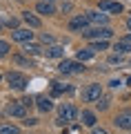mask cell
<instances>
[{
	"instance_id": "6da1fadb",
	"label": "cell",
	"mask_w": 131,
	"mask_h": 134,
	"mask_svg": "<svg viewBox=\"0 0 131 134\" xmlns=\"http://www.w3.org/2000/svg\"><path fill=\"white\" fill-rule=\"evenodd\" d=\"M82 36L87 40H109L113 36V31L109 27H91V29H84Z\"/></svg>"
},
{
	"instance_id": "7a4b0ae2",
	"label": "cell",
	"mask_w": 131,
	"mask_h": 134,
	"mask_svg": "<svg viewBox=\"0 0 131 134\" xmlns=\"http://www.w3.org/2000/svg\"><path fill=\"white\" fill-rule=\"evenodd\" d=\"M58 114H60V116H58V123H60V125H67V123H73V121H76V116H78V110H76L71 103H62Z\"/></svg>"
},
{
	"instance_id": "3957f363",
	"label": "cell",
	"mask_w": 131,
	"mask_h": 134,
	"mask_svg": "<svg viewBox=\"0 0 131 134\" xmlns=\"http://www.w3.org/2000/svg\"><path fill=\"white\" fill-rule=\"evenodd\" d=\"M82 98L87 100V103H98V100L102 98V85H98V83L87 85V90L82 92Z\"/></svg>"
},
{
	"instance_id": "277c9868",
	"label": "cell",
	"mask_w": 131,
	"mask_h": 134,
	"mask_svg": "<svg viewBox=\"0 0 131 134\" xmlns=\"http://www.w3.org/2000/svg\"><path fill=\"white\" fill-rule=\"evenodd\" d=\"M58 72L60 74H82L84 65L80 60H62L60 65H58Z\"/></svg>"
},
{
	"instance_id": "5b68a950",
	"label": "cell",
	"mask_w": 131,
	"mask_h": 134,
	"mask_svg": "<svg viewBox=\"0 0 131 134\" xmlns=\"http://www.w3.org/2000/svg\"><path fill=\"white\" fill-rule=\"evenodd\" d=\"M7 83H9V87H14V90H24L27 87V76L20 72H9L7 74Z\"/></svg>"
},
{
	"instance_id": "8992f818",
	"label": "cell",
	"mask_w": 131,
	"mask_h": 134,
	"mask_svg": "<svg viewBox=\"0 0 131 134\" xmlns=\"http://www.w3.org/2000/svg\"><path fill=\"white\" fill-rule=\"evenodd\" d=\"M7 114H9V116H20V119H24V116H27V105H24L22 100H11L9 105H7Z\"/></svg>"
},
{
	"instance_id": "52a82bcc",
	"label": "cell",
	"mask_w": 131,
	"mask_h": 134,
	"mask_svg": "<svg viewBox=\"0 0 131 134\" xmlns=\"http://www.w3.org/2000/svg\"><path fill=\"white\" fill-rule=\"evenodd\" d=\"M98 9L104 14H122V5L120 2H113V0H100Z\"/></svg>"
},
{
	"instance_id": "ba28073f",
	"label": "cell",
	"mask_w": 131,
	"mask_h": 134,
	"mask_svg": "<svg viewBox=\"0 0 131 134\" xmlns=\"http://www.w3.org/2000/svg\"><path fill=\"white\" fill-rule=\"evenodd\" d=\"M87 25H89L87 14H84V16H76V18L69 20V29H71V31H84V29H89Z\"/></svg>"
},
{
	"instance_id": "9c48e42d",
	"label": "cell",
	"mask_w": 131,
	"mask_h": 134,
	"mask_svg": "<svg viewBox=\"0 0 131 134\" xmlns=\"http://www.w3.org/2000/svg\"><path fill=\"white\" fill-rule=\"evenodd\" d=\"M87 18H89V23H93L96 27H104L109 20V14H104V11H87Z\"/></svg>"
},
{
	"instance_id": "30bf717a",
	"label": "cell",
	"mask_w": 131,
	"mask_h": 134,
	"mask_svg": "<svg viewBox=\"0 0 131 134\" xmlns=\"http://www.w3.org/2000/svg\"><path fill=\"white\" fill-rule=\"evenodd\" d=\"M113 123L120 130H131V112H120V114L113 119Z\"/></svg>"
},
{
	"instance_id": "8fae6325",
	"label": "cell",
	"mask_w": 131,
	"mask_h": 134,
	"mask_svg": "<svg viewBox=\"0 0 131 134\" xmlns=\"http://www.w3.org/2000/svg\"><path fill=\"white\" fill-rule=\"evenodd\" d=\"M36 11H38V14H42V16H53V14H56V7H53V2L42 0V2H38Z\"/></svg>"
},
{
	"instance_id": "7c38bea8",
	"label": "cell",
	"mask_w": 131,
	"mask_h": 134,
	"mask_svg": "<svg viewBox=\"0 0 131 134\" xmlns=\"http://www.w3.org/2000/svg\"><path fill=\"white\" fill-rule=\"evenodd\" d=\"M33 38V31H29V29H16L14 31V40H18V43H31Z\"/></svg>"
},
{
	"instance_id": "4fadbf2b",
	"label": "cell",
	"mask_w": 131,
	"mask_h": 134,
	"mask_svg": "<svg viewBox=\"0 0 131 134\" xmlns=\"http://www.w3.org/2000/svg\"><path fill=\"white\" fill-rule=\"evenodd\" d=\"M113 52H116L118 56H122V54H129V52H131V43H129V40H118V43L113 45Z\"/></svg>"
},
{
	"instance_id": "5bb4252c",
	"label": "cell",
	"mask_w": 131,
	"mask_h": 134,
	"mask_svg": "<svg viewBox=\"0 0 131 134\" xmlns=\"http://www.w3.org/2000/svg\"><path fill=\"white\" fill-rule=\"evenodd\" d=\"M36 107H38L40 112H49V110L53 107V100H51V98H47V96H40V98L36 100Z\"/></svg>"
},
{
	"instance_id": "9a60e30c",
	"label": "cell",
	"mask_w": 131,
	"mask_h": 134,
	"mask_svg": "<svg viewBox=\"0 0 131 134\" xmlns=\"http://www.w3.org/2000/svg\"><path fill=\"white\" fill-rule=\"evenodd\" d=\"M22 20L24 23L29 25V27H40V18H38V16H33V14H29V11H22Z\"/></svg>"
},
{
	"instance_id": "2e32d148",
	"label": "cell",
	"mask_w": 131,
	"mask_h": 134,
	"mask_svg": "<svg viewBox=\"0 0 131 134\" xmlns=\"http://www.w3.org/2000/svg\"><path fill=\"white\" fill-rule=\"evenodd\" d=\"M82 125H87V127H96V114L89 110L82 112Z\"/></svg>"
},
{
	"instance_id": "e0dca14e",
	"label": "cell",
	"mask_w": 131,
	"mask_h": 134,
	"mask_svg": "<svg viewBox=\"0 0 131 134\" xmlns=\"http://www.w3.org/2000/svg\"><path fill=\"white\" fill-rule=\"evenodd\" d=\"M24 54L27 56H38V54H42V47L36 43H24Z\"/></svg>"
},
{
	"instance_id": "ac0fdd59",
	"label": "cell",
	"mask_w": 131,
	"mask_h": 134,
	"mask_svg": "<svg viewBox=\"0 0 131 134\" xmlns=\"http://www.w3.org/2000/svg\"><path fill=\"white\" fill-rule=\"evenodd\" d=\"M47 54L49 58H60L62 54H65V47H60V45H51V47H47Z\"/></svg>"
},
{
	"instance_id": "d6986e66",
	"label": "cell",
	"mask_w": 131,
	"mask_h": 134,
	"mask_svg": "<svg viewBox=\"0 0 131 134\" xmlns=\"http://www.w3.org/2000/svg\"><path fill=\"white\" fill-rule=\"evenodd\" d=\"M93 49H91V47H87V49H80V52H78V60L80 63H84V60H89V58H93Z\"/></svg>"
},
{
	"instance_id": "ffe728a7",
	"label": "cell",
	"mask_w": 131,
	"mask_h": 134,
	"mask_svg": "<svg viewBox=\"0 0 131 134\" xmlns=\"http://www.w3.org/2000/svg\"><path fill=\"white\" fill-rule=\"evenodd\" d=\"M0 134H20V130L11 123H2L0 125Z\"/></svg>"
},
{
	"instance_id": "44dd1931",
	"label": "cell",
	"mask_w": 131,
	"mask_h": 134,
	"mask_svg": "<svg viewBox=\"0 0 131 134\" xmlns=\"http://www.w3.org/2000/svg\"><path fill=\"white\" fill-rule=\"evenodd\" d=\"M67 90H69V87L62 85V83H58V81H53V83H51V92H53V96L62 94V92H67Z\"/></svg>"
},
{
	"instance_id": "7402d4cb",
	"label": "cell",
	"mask_w": 131,
	"mask_h": 134,
	"mask_svg": "<svg viewBox=\"0 0 131 134\" xmlns=\"http://www.w3.org/2000/svg\"><path fill=\"white\" fill-rule=\"evenodd\" d=\"M91 49L98 52V49H109V43L107 40H91Z\"/></svg>"
},
{
	"instance_id": "603a6c76",
	"label": "cell",
	"mask_w": 131,
	"mask_h": 134,
	"mask_svg": "<svg viewBox=\"0 0 131 134\" xmlns=\"http://www.w3.org/2000/svg\"><path fill=\"white\" fill-rule=\"evenodd\" d=\"M9 43H5V40H0V58L2 56H7V54H9Z\"/></svg>"
},
{
	"instance_id": "cb8c5ba5",
	"label": "cell",
	"mask_w": 131,
	"mask_h": 134,
	"mask_svg": "<svg viewBox=\"0 0 131 134\" xmlns=\"http://www.w3.org/2000/svg\"><path fill=\"white\" fill-rule=\"evenodd\" d=\"M5 23L9 25V27H18V20L16 18H5Z\"/></svg>"
},
{
	"instance_id": "d4e9b609",
	"label": "cell",
	"mask_w": 131,
	"mask_h": 134,
	"mask_svg": "<svg viewBox=\"0 0 131 134\" xmlns=\"http://www.w3.org/2000/svg\"><path fill=\"white\" fill-rule=\"evenodd\" d=\"M62 134H80V127H71V130H65Z\"/></svg>"
},
{
	"instance_id": "484cf974",
	"label": "cell",
	"mask_w": 131,
	"mask_h": 134,
	"mask_svg": "<svg viewBox=\"0 0 131 134\" xmlns=\"http://www.w3.org/2000/svg\"><path fill=\"white\" fill-rule=\"evenodd\" d=\"M107 105H109V103H107V98H100V100H98V107H100V110H104Z\"/></svg>"
},
{
	"instance_id": "4316f807",
	"label": "cell",
	"mask_w": 131,
	"mask_h": 134,
	"mask_svg": "<svg viewBox=\"0 0 131 134\" xmlns=\"http://www.w3.org/2000/svg\"><path fill=\"white\" fill-rule=\"evenodd\" d=\"M91 134H109V132H107V130H102V127H100V130L93 127V132H91Z\"/></svg>"
},
{
	"instance_id": "83f0119b",
	"label": "cell",
	"mask_w": 131,
	"mask_h": 134,
	"mask_svg": "<svg viewBox=\"0 0 131 134\" xmlns=\"http://www.w3.org/2000/svg\"><path fill=\"white\" fill-rule=\"evenodd\" d=\"M42 43H53L51 36H47V34H42Z\"/></svg>"
},
{
	"instance_id": "f1b7e54d",
	"label": "cell",
	"mask_w": 131,
	"mask_h": 134,
	"mask_svg": "<svg viewBox=\"0 0 131 134\" xmlns=\"http://www.w3.org/2000/svg\"><path fill=\"white\" fill-rule=\"evenodd\" d=\"M22 103H24V105H27V107H31V105H33V100L29 98V96H27V98H22Z\"/></svg>"
},
{
	"instance_id": "f546056e",
	"label": "cell",
	"mask_w": 131,
	"mask_h": 134,
	"mask_svg": "<svg viewBox=\"0 0 131 134\" xmlns=\"http://www.w3.org/2000/svg\"><path fill=\"white\" fill-rule=\"evenodd\" d=\"M127 29L131 31V18H127Z\"/></svg>"
},
{
	"instance_id": "4dcf8cb0",
	"label": "cell",
	"mask_w": 131,
	"mask_h": 134,
	"mask_svg": "<svg viewBox=\"0 0 131 134\" xmlns=\"http://www.w3.org/2000/svg\"><path fill=\"white\" fill-rule=\"evenodd\" d=\"M0 31H2V25H0Z\"/></svg>"
},
{
	"instance_id": "1f68e13d",
	"label": "cell",
	"mask_w": 131,
	"mask_h": 134,
	"mask_svg": "<svg viewBox=\"0 0 131 134\" xmlns=\"http://www.w3.org/2000/svg\"><path fill=\"white\" fill-rule=\"evenodd\" d=\"M47 2H53V0H47Z\"/></svg>"
}]
</instances>
